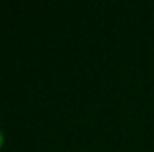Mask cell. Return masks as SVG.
Listing matches in <instances>:
<instances>
[{
	"label": "cell",
	"instance_id": "obj_1",
	"mask_svg": "<svg viewBox=\"0 0 154 152\" xmlns=\"http://www.w3.org/2000/svg\"><path fill=\"white\" fill-rule=\"evenodd\" d=\"M2 145H4V132L0 131V149H2Z\"/></svg>",
	"mask_w": 154,
	"mask_h": 152
}]
</instances>
